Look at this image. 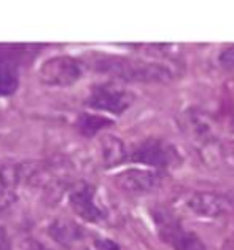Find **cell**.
<instances>
[{
  "label": "cell",
  "instance_id": "4",
  "mask_svg": "<svg viewBox=\"0 0 234 250\" xmlns=\"http://www.w3.org/2000/svg\"><path fill=\"white\" fill-rule=\"evenodd\" d=\"M134 102V94L131 91L118 86L115 83H102L92 88L86 105L94 110L121 115L125 113Z\"/></svg>",
  "mask_w": 234,
  "mask_h": 250
},
{
  "label": "cell",
  "instance_id": "16",
  "mask_svg": "<svg viewBox=\"0 0 234 250\" xmlns=\"http://www.w3.org/2000/svg\"><path fill=\"white\" fill-rule=\"evenodd\" d=\"M34 250H46L45 247H42L40 244H34Z\"/></svg>",
  "mask_w": 234,
  "mask_h": 250
},
{
  "label": "cell",
  "instance_id": "9",
  "mask_svg": "<svg viewBox=\"0 0 234 250\" xmlns=\"http://www.w3.org/2000/svg\"><path fill=\"white\" fill-rule=\"evenodd\" d=\"M230 201L221 194L215 193H196L188 199V207L202 217H220L230 209Z\"/></svg>",
  "mask_w": 234,
  "mask_h": 250
},
{
  "label": "cell",
  "instance_id": "3",
  "mask_svg": "<svg viewBox=\"0 0 234 250\" xmlns=\"http://www.w3.org/2000/svg\"><path fill=\"white\" fill-rule=\"evenodd\" d=\"M35 46L0 45V96H11L20 84V65Z\"/></svg>",
  "mask_w": 234,
  "mask_h": 250
},
{
  "label": "cell",
  "instance_id": "1",
  "mask_svg": "<svg viewBox=\"0 0 234 250\" xmlns=\"http://www.w3.org/2000/svg\"><path fill=\"white\" fill-rule=\"evenodd\" d=\"M96 69L110 77L125 82L139 83H164L172 78L169 67L158 62H147L139 59H128L118 56H102L94 62Z\"/></svg>",
  "mask_w": 234,
  "mask_h": 250
},
{
  "label": "cell",
  "instance_id": "13",
  "mask_svg": "<svg viewBox=\"0 0 234 250\" xmlns=\"http://www.w3.org/2000/svg\"><path fill=\"white\" fill-rule=\"evenodd\" d=\"M218 62L221 64V67H225L226 70H234V45L225 48V50L220 53Z\"/></svg>",
  "mask_w": 234,
  "mask_h": 250
},
{
  "label": "cell",
  "instance_id": "2",
  "mask_svg": "<svg viewBox=\"0 0 234 250\" xmlns=\"http://www.w3.org/2000/svg\"><path fill=\"white\" fill-rule=\"evenodd\" d=\"M153 218L161 239L170 246L172 250H206L204 242L193 231L185 228L172 212L156 210Z\"/></svg>",
  "mask_w": 234,
  "mask_h": 250
},
{
  "label": "cell",
  "instance_id": "15",
  "mask_svg": "<svg viewBox=\"0 0 234 250\" xmlns=\"http://www.w3.org/2000/svg\"><path fill=\"white\" fill-rule=\"evenodd\" d=\"M0 250H11V244L3 228H0Z\"/></svg>",
  "mask_w": 234,
  "mask_h": 250
},
{
  "label": "cell",
  "instance_id": "12",
  "mask_svg": "<svg viewBox=\"0 0 234 250\" xmlns=\"http://www.w3.org/2000/svg\"><path fill=\"white\" fill-rule=\"evenodd\" d=\"M112 126V120L99 117V115H91V113H82L77 120L78 131L86 137L96 136L97 132L106 129V127Z\"/></svg>",
  "mask_w": 234,
  "mask_h": 250
},
{
  "label": "cell",
  "instance_id": "14",
  "mask_svg": "<svg viewBox=\"0 0 234 250\" xmlns=\"http://www.w3.org/2000/svg\"><path fill=\"white\" fill-rule=\"evenodd\" d=\"M96 249L97 250H120L118 244L110 241V239H101L96 242Z\"/></svg>",
  "mask_w": 234,
  "mask_h": 250
},
{
  "label": "cell",
  "instance_id": "10",
  "mask_svg": "<svg viewBox=\"0 0 234 250\" xmlns=\"http://www.w3.org/2000/svg\"><path fill=\"white\" fill-rule=\"evenodd\" d=\"M102 160L107 167H115L126 160L125 144L118 137L107 136L102 139Z\"/></svg>",
  "mask_w": 234,
  "mask_h": 250
},
{
  "label": "cell",
  "instance_id": "11",
  "mask_svg": "<svg viewBox=\"0 0 234 250\" xmlns=\"http://www.w3.org/2000/svg\"><path fill=\"white\" fill-rule=\"evenodd\" d=\"M50 234L56 242L63 244V246H69V244L75 242L82 237V229L72 222L56 220L50 227Z\"/></svg>",
  "mask_w": 234,
  "mask_h": 250
},
{
  "label": "cell",
  "instance_id": "8",
  "mask_svg": "<svg viewBox=\"0 0 234 250\" xmlns=\"http://www.w3.org/2000/svg\"><path fill=\"white\" fill-rule=\"evenodd\" d=\"M116 184L131 194H147L155 191L161 184V175L145 169H129L116 177Z\"/></svg>",
  "mask_w": 234,
  "mask_h": 250
},
{
  "label": "cell",
  "instance_id": "6",
  "mask_svg": "<svg viewBox=\"0 0 234 250\" xmlns=\"http://www.w3.org/2000/svg\"><path fill=\"white\" fill-rule=\"evenodd\" d=\"M134 163L144 164L150 167H169L178 161V153L174 145L166 142L163 139H147L137 148L134 150L131 156Z\"/></svg>",
  "mask_w": 234,
  "mask_h": 250
},
{
  "label": "cell",
  "instance_id": "5",
  "mask_svg": "<svg viewBox=\"0 0 234 250\" xmlns=\"http://www.w3.org/2000/svg\"><path fill=\"white\" fill-rule=\"evenodd\" d=\"M82 77V65L69 56H54L40 67V80L48 86H70Z\"/></svg>",
  "mask_w": 234,
  "mask_h": 250
},
{
  "label": "cell",
  "instance_id": "7",
  "mask_svg": "<svg viewBox=\"0 0 234 250\" xmlns=\"http://www.w3.org/2000/svg\"><path fill=\"white\" fill-rule=\"evenodd\" d=\"M69 203L72 206L73 212H75L80 218H83V220L89 223L102 222L104 217H106L102 207L97 204V201H96V190L88 184L78 185L75 190L70 193Z\"/></svg>",
  "mask_w": 234,
  "mask_h": 250
}]
</instances>
